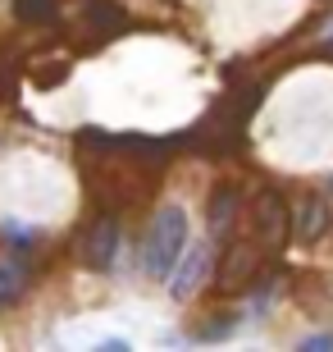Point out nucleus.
Instances as JSON below:
<instances>
[{
	"label": "nucleus",
	"mask_w": 333,
	"mask_h": 352,
	"mask_svg": "<svg viewBox=\"0 0 333 352\" xmlns=\"http://www.w3.org/2000/svg\"><path fill=\"white\" fill-rule=\"evenodd\" d=\"M183 248H187V210L165 201L151 215L146 238H141V270L151 274V279H165L174 270V261L183 256Z\"/></svg>",
	"instance_id": "obj_1"
},
{
	"label": "nucleus",
	"mask_w": 333,
	"mask_h": 352,
	"mask_svg": "<svg viewBox=\"0 0 333 352\" xmlns=\"http://www.w3.org/2000/svg\"><path fill=\"white\" fill-rule=\"evenodd\" d=\"M210 261H215L210 243H187V248H183V256L174 261V270L165 274V279H169V298H179V302L196 298V293H201V284L210 279Z\"/></svg>",
	"instance_id": "obj_2"
},
{
	"label": "nucleus",
	"mask_w": 333,
	"mask_h": 352,
	"mask_svg": "<svg viewBox=\"0 0 333 352\" xmlns=\"http://www.w3.org/2000/svg\"><path fill=\"white\" fill-rule=\"evenodd\" d=\"M256 243L265 252H279L288 243V206H283V197L274 188L256 197Z\"/></svg>",
	"instance_id": "obj_3"
},
{
	"label": "nucleus",
	"mask_w": 333,
	"mask_h": 352,
	"mask_svg": "<svg viewBox=\"0 0 333 352\" xmlns=\"http://www.w3.org/2000/svg\"><path fill=\"white\" fill-rule=\"evenodd\" d=\"M115 252H119V224L110 220V215H101V220L91 224L87 243H82V261H87L91 270H110Z\"/></svg>",
	"instance_id": "obj_4"
},
{
	"label": "nucleus",
	"mask_w": 333,
	"mask_h": 352,
	"mask_svg": "<svg viewBox=\"0 0 333 352\" xmlns=\"http://www.w3.org/2000/svg\"><path fill=\"white\" fill-rule=\"evenodd\" d=\"M256 238L251 243H229V256H224V265H219V284L224 288H238L246 284V279H256Z\"/></svg>",
	"instance_id": "obj_5"
},
{
	"label": "nucleus",
	"mask_w": 333,
	"mask_h": 352,
	"mask_svg": "<svg viewBox=\"0 0 333 352\" xmlns=\"http://www.w3.org/2000/svg\"><path fill=\"white\" fill-rule=\"evenodd\" d=\"M238 201H242V192H238L233 183H224V188H215V192H210V238H229L233 234Z\"/></svg>",
	"instance_id": "obj_6"
},
{
	"label": "nucleus",
	"mask_w": 333,
	"mask_h": 352,
	"mask_svg": "<svg viewBox=\"0 0 333 352\" xmlns=\"http://www.w3.org/2000/svg\"><path fill=\"white\" fill-rule=\"evenodd\" d=\"M324 229H329V201H324V197H306V201L297 206V238H301V243H315Z\"/></svg>",
	"instance_id": "obj_7"
},
{
	"label": "nucleus",
	"mask_w": 333,
	"mask_h": 352,
	"mask_svg": "<svg viewBox=\"0 0 333 352\" xmlns=\"http://www.w3.org/2000/svg\"><path fill=\"white\" fill-rule=\"evenodd\" d=\"M14 19L19 23H51L55 0H14Z\"/></svg>",
	"instance_id": "obj_8"
},
{
	"label": "nucleus",
	"mask_w": 333,
	"mask_h": 352,
	"mask_svg": "<svg viewBox=\"0 0 333 352\" xmlns=\"http://www.w3.org/2000/svg\"><path fill=\"white\" fill-rule=\"evenodd\" d=\"M23 270H19V265H0V307H5V302H14L19 298V293H23Z\"/></svg>",
	"instance_id": "obj_9"
},
{
	"label": "nucleus",
	"mask_w": 333,
	"mask_h": 352,
	"mask_svg": "<svg viewBox=\"0 0 333 352\" xmlns=\"http://www.w3.org/2000/svg\"><path fill=\"white\" fill-rule=\"evenodd\" d=\"M87 19H96V28H119V19H124V14H119L110 0H91Z\"/></svg>",
	"instance_id": "obj_10"
},
{
	"label": "nucleus",
	"mask_w": 333,
	"mask_h": 352,
	"mask_svg": "<svg viewBox=\"0 0 333 352\" xmlns=\"http://www.w3.org/2000/svg\"><path fill=\"white\" fill-rule=\"evenodd\" d=\"M306 352H320V348H333V334H315V339H306L301 343Z\"/></svg>",
	"instance_id": "obj_11"
}]
</instances>
